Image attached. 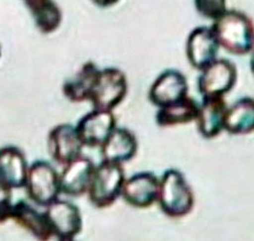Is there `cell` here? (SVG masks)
Wrapping results in <instances>:
<instances>
[{
	"mask_svg": "<svg viewBox=\"0 0 254 241\" xmlns=\"http://www.w3.org/2000/svg\"><path fill=\"white\" fill-rule=\"evenodd\" d=\"M24 4L42 34H53L60 27L63 15L54 0H24Z\"/></svg>",
	"mask_w": 254,
	"mask_h": 241,
	"instance_id": "obj_21",
	"label": "cell"
},
{
	"mask_svg": "<svg viewBox=\"0 0 254 241\" xmlns=\"http://www.w3.org/2000/svg\"><path fill=\"white\" fill-rule=\"evenodd\" d=\"M157 203L163 213L179 219L189 215L195 205L194 192L184 174L177 169L167 170L160 180Z\"/></svg>",
	"mask_w": 254,
	"mask_h": 241,
	"instance_id": "obj_2",
	"label": "cell"
},
{
	"mask_svg": "<svg viewBox=\"0 0 254 241\" xmlns=\"http://www.w3.org/2000/svg\"><path fill=\"white\" fill-rule=\"evenodd\" d=\"M11 189L0 182V224L10 219L12 208Z\"/></svg>",
	"mask_w": 254,
	"mask_h": 241,
	"instance_id": "obj_23",
	"label": "cell"
},
{
	"mask_svg": "<svg viewBox=\"0 0 254 241\" xmlns=\"http://www.w3.org/2000/svg\"><path fill=\"white\" fill-rule=\"evenodd\" d=\"M219 49L220 47L211 27H195L189 34L186 42L188 62L194 69L202 71L218 59Z\"/></svg>",
	"mask_w": 254,
	"mask_h": 241,
	"instance_id": "obj_10",
	"label": "cell"
},
{
	"mask_svg": "<svg viewBox=\"0 0 254 241\" xmlns=\"http://www.w3.org/2000/svg\"><path fill=\"white\" fill-rule=\"evenodd\" d=\"M194 4L201 16L211 20L227 10V0H194Z\"/></svg>",
	"mask_w": 254,
	"mask_h": 241,
	"instance_id": "obj_22",
	"label": "cell"
},
{
	"mask_svg": "<svg viewBox=\"0 0 254 241\" xmlns=\"http://www.w3.org/2000/svg\"><path fill=\"white\" fill-rule=\"evenodd\" d=\"M250 69H251L252 73L254 74V51L252 52V56L250 58Z\"/></svg>",
	"mask_w": 254,
	"mask_h": 241,
	"instance_id": "obj_25",
	"label": "cell"
},
{
	"mask_svg": "<svg viewBox=\"0 0 254 241\" xmlns=\"http://www.w3.org/2000/svg\"><path fill=\"white\" fill-rule=\"evenodd\" d=\"M158 193L160 179L150 172H140L125 180L121 196L128 205L145 209L157 202Z\"/></svg>",
	"mask_w": 254,
	"mask_h": 241,
	"instance_id": "obj_12",
	"label": "cell"
},
{
	"mask_svg": "<svg viewBox=\"0 0 254 241\" xmlns=\"http://www.w3.org/2000/svg\"><path fill=\"white\" fill-rule=\"evenodd\" d=\"M237 68L227 59H216L201 71L198 89L203 97H224L237 83Z\"/></svg>",
	"mask_w": 254,
	"mask_h": 241,
	"instance_id": "obj_7",
	"label": "cell"
},
{
	"mask_svg": "<svg viewBox=\"0 0 254 241\" xmlns=\"http://www.w3.org/2000/svg\"><path fill=\"white\" fill-rule=\"evenodd\" d=\"M125 180L121 164L102 160L98 166L95 167L87 192L91 204L98 209L113 205L121 196Z\"/></svg>",
	"mask_w": 254,
	"mask_h": 241,
	"instance_id": "obj_3",
	"label": "cell"
},
{
	"mask_svg": "<svg viewBox=\"0 0 254 241\" xmlns=\"http://www.w3.org/2000/svg\"><path fill=\"white\" fill-rule=\"evenodd\" d=\"M102 160L123 164L131 161L137 154L138 141L129 129L115 127L100 146Z\"/></svg>",
	"mask_w": 254,
	"mask_h": 241,
	"instance_id": "obj_15",
	"label": "cell"
},
{
	"mask_svg": "<svg viewBox=\"0 0 254 241\" xmlns=\"http://www.w3.org/2000/svg\"><path fill=\"white\" fill-rule=\"evenodd\" d=\"M10 219L39 240L53 238L45 213L23 200L12 204Z\"/></svg>",
	"mask_w": 254,
	"mask_h": 241,
	"instance_id": "obj_17",
	"label": "cell"
},
{
	"mask_svg": "<svg viewBox=\"0 0 254 241\" xmlns=\"http://www.w3.org/2000/svg\"><path fill=\"white\" fill-rule=\"evenodd\" d=\"M91 1L101 8H109L117 4L120 0H91Z\"/></svg>",
	"mask_w": 254,
	"mask_h": 241,
	"instance_id": "obj_24",
	"label": "cell"
},
{
	"mask_svg": "<svg viewBox=\"0 0 254 241\" xmlns=\"http://www.w3.org/2000/svg\"><path fill=\"white\" fill-rule=\"evenodd\" d=\"M84 144L76 126L62 123L55 126L48 136V150L52 159L65 166L82 156Z\"/></svg>",
	"mask_w": 254,
	"mask_h": 241,
	"instance_id": "obj_9",
	"label": "cell"
},
{
	"mask_svg": "<svg viewBox=\"0 0 254 241\" xmlns=\"http://www.w3.org/2000/svg\"><path fill=\"white\" fill-rule=\"evenodd\" d=\"M186 76L179 70L168 69L160 74L149 88V101L161 108L182 101L189 95Z\"/></svg>",
	"mask_w": 254,
	"mask_h": 241,
	"instance_id": "obj_8",
	"label": "cell"
},
{
	"mask_svg": "<svg viewBox=\"0 0 254 241\" xmlns=\"http://www.w3.org/2000/svg\"><path fill=\"white\" fill-rule=\"evenodd\" d=\"M29 200L41 207L59 198L60 174L46 161H36L28 166L24 187Z\"/></svg>",
	"mask_w": 254,
	"mask_h": 241,
	"instance_id": "obj_4",
	"label": "cell"
},
{
	"mask_svg": "<svg viewBox=\"0 0 254 241\" xmlns=\"http://www.w3.org/2000/svg\"><path fill=\"white\" fill-rule=\"evenodd\" d=\"M28 165L22 150L8 145L0 148V182L13 189L24 187Z\"/></svg>",
	"mask_w": 254,
	"mask_h": 241,
	"instance_id": "obj_16",
	"label": "cell"
},
{
	"mask_svg": "<svg viewBox=\"0 0 254 241\" xmlns=\"http://www.w3.org/2000/svg\"><path fill=\"white\" fill-rule=\"evenodd\" d=\"M95 167L92 160L83 156L64 166L60 174L61 193L69 197H81L87 194Z\"/></svg>",
	"mask_w": 254,
	"mask_h": 241,
	"instance_id": "obj_13",
	"label": "cell"
},
{
	"mask_svg": "<svg viewBox=\"0 0 254 241\" xmlns=\"http://www.w3.org/2000/svg\"><path fill=\"white\" fill-rule=\"evenodd\" d=\"M227 108L223 97H203L196 121L198 130L204 138H215L225 130Z\"/></svg>",
	"mask_w": 254,
	"mask_h": 241,
	"instance_id": "obj_14",
	"label": "cell"
},
{
	"mask_svg": "<svg viewBox=\"0 0 254 241\" xmlns=\"http://www.w3.org/2000/svg\"><path fill=\"white\" fill-rule=\"evenodd\" d=\"M225 130L232 135H246L254 132V98H240L227 108Z\"/></svg>",
	"mask_w": 254,
	"mask_h": 241,
	"instance_id": "obj_19",
	"label": "cell"
},
{
	"mask_svg": "<svg viewBox=\"0 0 254 241\" xmlns=\"http://www.w3.org/2000/svg\"><path fill=\"white\" fill-rule=\"evenodd\" d=\"M0 58H1V46H0Z\"/></svg>",
	"mask_w": 254,
	"mask_h": 241,
	"instance_id": "obj_26",
	"label": "cell"
},
{
	"mask_svg": "<svg viewBox=\"0 0 254 241\" xmlns=\"http://www.w3.org/2000/svg\"><path fill=\"white\" fill-rule=\"evenodd\" d=\"M45 215L53 237L71 241L82 231L83 220L79 208L66 200L57 199L46 207Z\"/></svg>",
	"mask_w": 254,
	"mask_h": 241,
	"instance_id": "obj_6",
	"label": "cell"
},
{
	"mask_svg": "<svg viewBox=\"0 0 254 241\" xmlns=\"http://www.w3.org/2000/svg\"><path fill=\"white\" fill-rule=\"evenodd\" d=\"M99 71L97 65L91 61L83 64L70 79L64 82L62 88L64 96L73 103L89 101Z\"/></svg>",
	"mask_w": 254,
	"mask_h": 241,
	"instance_id": "obj_18",
	"label": "cell"
},
{
	"mask_svg": "<svg viewBox=\"0 0 254 241\" xmlns=\"http://www.w3.org/2000/svg\"><path fill=\"white\" fill-rule=\"evenodd\" d=\"M199 104L190 97L180 102L158 108L155 114V122L160 127H171L188 124L196 121Z\"/></svg>",
	"mask_w": 254,
	"mask_h": 241,
	"instance_id": "obj_20",
	"label": "cell"
},
{
	"mask_svg": "<svg viewBox=\"0 0 254 241\" xmlns=\"http://www.w3.org/2000/svg\"><path fill=\"white\" fill-rule=\"evenodd\" d=\"M116 127L112 111L93 109L84 115L76 126L79 136L87 147H100Z\"/></svg>",
	"mask_w": 254,
	"mask_h": 241,
	"instance_id": "obj_11",
	"label": "cell"
},
{
	"mask_svg": "<svg viewBox=\"0 0 254 241\" xmlns=\"http://www.w3.org/2000/svg\"><path fill=\"white\" fill-rule=\"evenodd\" d=\"M220 48L239 57L254 51V22L244 12L227 9L211 25Z\"/></svg>",
	"mask_w": 254,
	"mask_h": 241,
	"instance_id": "obj_1",
	"label": "cell"
},
{
	"mask_svg": "<svg viewBox=\"0 0 254 241\" xmlns=\"http://www.w3.org/2000/svg\"><path fill=\"white\" fill-rule=\"evenodd\" d=\"M127 91L126 75L117 68H105L99 71L89 101L94 109L112 111L125 99Z\"/></svg>",
	"mask_w": 254,
	"mask_h": 241,
	"instance_id": "obj_5",
	"label": "cell"
}]
</instances>
